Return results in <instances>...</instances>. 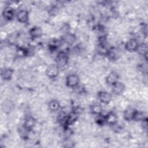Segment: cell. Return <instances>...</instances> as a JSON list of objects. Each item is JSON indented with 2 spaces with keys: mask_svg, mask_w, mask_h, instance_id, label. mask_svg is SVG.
Instances as JSON below:
<instances>
[{
  "mask_svg": "<svg viewBox=\"0 0 148 148\" xmlns=\"http://www.w3.org/2000/svg\"><path fill=\"white\" fill-rule=\"evenodd\" d=\"M133 120L135 121H145L146 120V115L142 112L135 110Z\"/></svg>",
  "mask_w": 148,
  "mask_h": 148,
  "instance_id": "d6986e66",
  "label": "cell"
},
{
  "mask_svg": "<svg viewBox=\"0 0 148 148\" xmlns=\"http://www.w3.org/2000/svg\"><path fill=\"white\" fill-rule=\"evenodd\" d=\"M98 98L99 100L103 103H109L112 99L111 94L105 91H101L98 93Z\"/></svg>",
  "mask_w": 148,
  "mask_h": 148,
  "instance_id": "277c9868",
  "label": "cell"
},
{
  "mask_svg": "<svg viewBox=\"0 0 148 148\" xmlns=\"http://www.w3.org/2000/svg\"><path fill=\"white\" fill-rule=\"evenodd\" d=\"M76 39V36L73 34H71V33L65 34L63 38L64 42L68 45H73L75 42Z\"/></svg>",
  "mask_w": 148,
  "mask_h": 148,
  "instance_id": "9a60e30c",
  "label": "cell"
},
{
  "mask_svg": "<svg viewBox=\"0 0 148 148\" xmlns=\"http://www.w3.org/2000/svg\"><path fill=\"white\" fill-rule=\"evenodd\" d=\"M79 83V77L76 74H71L66 79V84L71 88L76 87Z\"/></svg>",
  "mask_w": 148,
  "mask_h": 148,
  "instance_id": "6da1fadb",
  "label": "cell"
},
{
  "mask_svg": "<svg viewBox=\"0 0 148 148\" xmlns=\"http://www.w3.org/2000/svg\"><path fill=\"white\" fill-rule=\"evenodd\" d=\"M135 112V110L132 108H127L124 112V118L127 121H130L133 120Z\"/></svg>",
  "mask_w": 148,
  "mask_h": 148,
  "instance_id": "5bb4252c",
  "label": "cell"
},
{
  "mask_svg": "<svg viewBox=\"0 0 148 148\" xmlns=\"http://www.w3.org/2000/svg\"><path fill=\"white\" fill-rule=\"evenodd\" d=\"M98 53L102 56H106L108 49H107L106 45H99L97 49Z\"/></svg>",
  "mask_w": 148,
  "mask_h": 148,
  "instance_id": "7402d4cb",
  "label": "cell"
},
{
  "mask_svg": "<svg viewBox=\"0 0 148 148\" xmlns=\"http://www.w3.org/2000/svg\"><path fill=\"white\" fill-rule=\"evenodd\" d=\"M138 42L135 39H131L128 40L125 45V48L128 51H135L137 50V49L139 46Z\"/></svg>",
  "mask_w": 148,
  "mask_h": 148,
  "instance_id": "5b68a950",
  "label": "cell"
},
{
  "mask_svg": "<svg viewBox=\"0 0 148 148\" xmlns=\"http://www.w3.org/2000/svg\"><path fill=\"white\" fill-rule=\"evenodd\" d=\"M2 15L3 18H5L6 20H10L14 16V9L10 6L6 7L2 12Z\"/></svg>",
  "mask_w": 148,
  "mask_h": 148,
  "instance_id": "9c48e42d",
  "label": "cell"
},
{
  "mask_svg": "<svg viewBox=\"0 0 148 148\" xmlns=\"http://www.w3.org/2000/svg\"><path fill=\"white\" fill-rule=\"evenodd\" d=\"M112 92L116 95H120L125 90V85L121 83L117 82L115 84H113L112 86Z\"/></svg>",
  "mask_w": 148,
  "mask_h": 148,
  "instance_id": "52a82bcc",
  "label": "cell"
},
{
  "mask_svg": "<svg viewBox=\"0 0 148 148\" xmlns=\"http://www.w3.org/2000/svg\"><path fill=\"white\" fill-rule=\"evenodd\" d=\"M119 75L116 72H110L106 77V82L107 84L112 86L117 83L119 80Z\"/></svg>",
  "mask_w": 148,
  "mask_h": 148,
  "instance_id": "ba28073f",
  "label": "cell"
},
{
  "mask_svg": "<svg viewBox=\"0 0 148 148\" xmlns=\"http://www.w3.org/2000/svg\"><path fill=\"white\" fill-rule=\"evenodd\" d=\"M106 123L109 125H116L117 122V117L113 112H110L105 116Z\"/></svg>",
  "mask_w": 148,
  "mask_h": 148,
  "instance_id": "7c38bea8",
  "label": "cell"
},
{
  "mask_svg": "<svg viewBox=\"0 0 148 148\" xmlns=\"http://www.w3.org/2000/svg\"><path fill=\"white\" fill-rule=\"evenodd\" d=\"M68 62V57L64 51L60 52L56 57V64L58 67L64 66Z\"/></svg>",
  "mask_w": 148,
  "mask_h": 148,
  "instance_id": "3957f363",
  "label": "cell"
},
{
  "mask_svg": "<svg viewBox=\"0 0 148 148\" xmlns=\"http://www.w3.org/2000/svg\"><path fill=\"white\" fill-rule=\"evenodd\" d=\"M106 56L110 60H115L119 57L118 50H117V49H116L114 47H112V48L108 49Z\"/></svg>",
  "mask_w": 148,
  "mask_h": 148,
  "instance_id": "2e32d148",
  "label": "cell"
},
{
  "mask_svg": "<svg viewBox=\"0 0 148 148\" xmlns=\"http://www.w3.org/2000/svg\"><path fill=\"white\" fill-rule=\"evenodd\" d=\"M138 53L142 56H146L147 53V45L145 43H142L139 45L137 50Z\"/></svg>",
  "mask_w": 148,
  "mask_h": 148,
  "instance_id": "ac0fdd59",
  "label": "cell"
},
{
  "mask_svg": "<svg viewBox=\"0 0 148 148\" xmlns=\"http://www.w3.org/2000/svg\"><path fill=\"white\" fill-rule=\"evenodd\" d=\"M48 108L52 112H56L60 108V104L56 100H51L48 104Z\"/></svg>",
  "mask_w": 148,
  "mask_h": 148,
  "instance_id": "e0dca14e",
  "label": "cell"
},
{
  "mask_svg": "<svg viewBox=\"0 0 148 148\" xmlns=\"http://www.w3.org/2000/svg\"><path fill=\"white\" fill-rule=\"evenodd\" d=\"M61 45V42L57 39L51 40L49 44V46L51 50H56Z\"/></svg>",
  "mask_w": 148,
  "mask_h": 148,
  "instance_id": "44dd1931",
  "label": "cell"
},
{
  "mask_svg": "<svg viewBox=\"0 0 148 148\" xmlns=\"http://www.w3.org/2000/svg\"><path fill=\"white\" fill-rule=\"evenodd\" d=\"M35 124L36 121L32 117H28L24 121L23 127H24L27 131H29L34 128L35 126Z\"/></svg>",
  "mask_w": 148,
  "mask_h": 148,
  "instance_id": "8fae6325",
  "label": "cell"
},
{
  "mask_svg": "<svg viewBox=\"0 0 148 148\" xmlns=\"http://www.w3.org/2000/svg\"><path fill=\"white\" fill-rule=\"evenodd\" d=\"M17 19L20 23H27L29 19V12L24 9L19 10L17 14Z\"/></svg>",
  "mask_w": 148,
  "mask_h": 148,
  "instance_id": "8992f818",
  "label": "cell"
},
{
  "mask_svg": "<svg viewBox=\"0 0 148 148\" xmlns=\"http://www.w3.org/2000/svg\"><path fill=\"white\" fill-rule=\"evenodd\" d=\"M13 73V70L10 68H4L1 70V77L4 80H9Z\"/></svg>",
  "mask_w": 148,
  "mask_h": 148,
  "instance_id": "30bf717a",
  "label": "cell"
},
{
  "mask_svg": "<svg viewBox=\"0 0 148 148\" xmlns=\"http://www.w3.org/2000/svg\"><path fill=\"white\" fill-rule=\"evenodd\" d=\"M91 112L94 114L99 115L102 114V109L101 106L98 104H94L91 106Z\"/></svg>",
  "mask_w": 148,
  "mask_h": 148,
  "instance_id": "ffe728a7",
  "label": "cell"
},
{
  "mask_svg": "<svg viewBox=\"0 0 148 148\" xmlns=\"http://www.w3.org/2000/svg\"><path fill=\"white\" fill-rule=\"evenodd\" d=\"M30 36L32 38H38L42 36V29L39 27H34L29 31Z\"/></svg>",
  "mask_w": 148,
  "mask_h": 148,
  "instance_id": "4fadbf2b",
  "label": "cell"
},
{
  "mask_svg": "<svg viewBox=\"0 0 148 148\" xmlns=\"http://www.w3.org/2000/svg\"><path fill=\"white\" fill-rule=\"evenodd\" d=\"M96 123L98 125H103L104 123H106L105 116H103V115H102V114L97 115V117L96 119Z\"/></svg>",
  "mask_w": 148,
  "mask_h": 148,
  "instance_id": "603a6c76",
  "label": "cell"
},
{
  "mask_svg": "<svg viewBox=\"0 0 148 148\" xmlns=\"http://www.w3.org/2000/svg\"><path fill=\"white\" fill-rule=\"evenodd\" d=\"M46 75L50 78L56 77L59 73V67L57 64H51L46 69Z\"/></svg>",
  "mask_w": 148,
  "mask_h": 148,
  "instance_id": "7a4b0ae2",
  "label": "cell"
}]
</instances>
